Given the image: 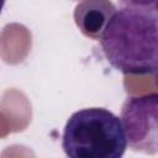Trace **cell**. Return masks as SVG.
Instances as JSON below:
<instances>
[{
    "label": "cell",
    "mask_w": 158,
    "mask_h": 158,
    "mask_svg": "<svg viewBox=\"0 0 158 158\" xmlns=\"http://www.w3.org/2000/svg\"><path fill=\"white\" fill-rule=\"evenodd\" d=\"M157 9L121 6L107 21L100 46L107 62L125 74L154 75L158 69Z\"/></svg>",
    "instance_id": "1"
},
{
    "label": "cell",
    "mask_w": 158,
    "mask_h": 158,
    "mask_svg": "<svg viewBox=\"0 0 158 158\" xmlns=\"http://www.w3.org/2000/svg\"><path fill=\"white\" fill-rule=\"evenodd\" d=\"M62 148L70 158H121L127 148L121 120L104 107L75 111L67 121Z\"/></svg>",
    "instance_id": "2"
},
{
    "label": "cell",
    "mask_w": 158,
    "mask_h": 158,
    "mask_svg": "<svg viewBox=\"0 0 158 158\" xmlns=\"http://www.w3.org/2000/svg\"><path fill=\"white\" fill-rule=\"evenodd\" d=\"M115 11L116 7L110 0H81L75 6L74 20L85 36L99 40Z\"/></svg>",
    "instance_id": "4"
},
{
    "label": "cell",
    "mask_w": 158,
    "mask_h": 158,
    "mask_svg": "<svg viewBox=\"0 0 158 158\" xmlns=\"http://www.w3.org/2000/svg\"><path fill=\"white\" fill-rule=\"evenodd\" d=\"M5 1H6V0H0V12H1V11H2V9H4Z\"/></svg>",
    "instance_id": "6"
},
{
    "label": "cell",
    "mask_w": 158,
    "mask_h": 158,
    "mask_svg": "<svg viewBox=\"0 0 158 158\" xmlns=\"http://www.w3.org/2000/svg\"><path fill=\"white\" fill-rule=\"evenodd\" d=\"M158 0H118L121 6L130 7H143V9H157Z\"/></svg>",
    "instance_id": "5"
},
{
    "label": "cell",
    "mask_w": 158,
    "mask_h": 158,
    "mask_svg": "<svg viewBox=\"0 0 158 158\" xmlns=\"http://www.w3.org/2000/svg\"><path fill=\"white\" fill-rule=\"evenodd\" d=\"M158 95L156 93L130 96L121 109V123L127 144L135 151L146 154L158 152L157 143Z\"/></svg>",
    "instance_id": "3"
}]
</instances>
